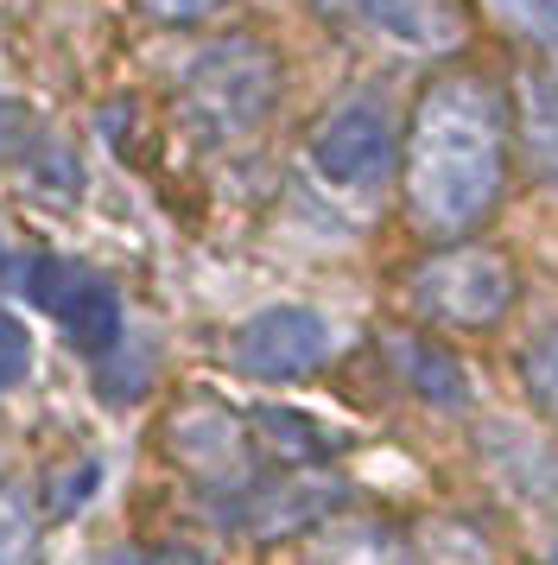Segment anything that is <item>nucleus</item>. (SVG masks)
<instances>
[{"instance_id":"f257e3e1","label":"nucleus","mask_w":558,"mask_h":565,"mask_svg":"<svg viewBox=\"0 0 558 565\" xmlns=\"http://www.w3.org/2000/svg\"><path fill=\"white\" fill-rule=\"evenodd\" d=\"M507 179V108L482 77H438L406 134V216L463 235L495 210Z\"/></svg>"},{"instance_id":"f03ea898","label":"nucleus","mask_w":558,"mask_h":565,"mask_svg":"<svg viewBox=\"0 0 558 565\" xmlns=\"http://www.w3.org/2000/svg\"><path fill=\"white\" fill-rule=\"evenodd\" d=\"M279 96V64L260 39H223L191 64V83H184V108L203 134H254L267 115H273Z\"/></svg>"},{"instance_id":"7ed1b4c3","label":"nucleus","mask_w":558,"mask_h":565,"mask_svg":"<svg viewBox=\"0 0 558 565\" xmlns=\"http://www.w3.org/2000/svg\"><path fill=\"white\" fill-rule=\"evenodd\" d=\"M412 306L451 324V331H489L514 306V267L495 248H444L412 267Z\"/></svg>"},{"instance_id":"20e7f679","label":"nucleus","mask_w":558,"mask_h":565,"mask_svg":"<svg viewBox=\"0 0 558 565\" xmlns=\"http://www.w3.org/2000/svg\"><path fill=\"white\" fill-rule=\"evenodd\" d=\"M330 356V324L311 306H267L235 331V369L254 382H299Z\"/></svg>"},{"instance_id":"39448f33","label":"nucleus","mask_w":558,"mask_h":565,"mask_svg":"<svg viewBox=\"0 0 558 565\" xmlns=\"http://www.w3.org/2000/svg\"><path fill=\"white\" fill-rule=\"evenodd\" d=\"M311 166L343 191H375L394 172V121L380 103H343L311 140Z\"/></svg>"},{"instance_id":"423d86ee","label":"nucleus","mask_w":558,"mask_h":565,"mask_svg":"<svg viewBox=\"0 0 558 565\" xmlns=\"http://www.w3.org/2000/svg\"><path fill=\"white\" fill-rule=\"evenodd\" d=\"M330 13L343 20V26L368 32L380 45H394V52H451L463 45V13H457V0H324Z\"/></svg>"},{"instance_id":"0eeeda50","label":"nucleus","mask_w":558,"mask_h":565,"mask_svg":"<svg viewBox=\"0 0 558 565\" xmlns=\"http://www.w3.org/2000/svg\"><path fill=\"white\" fill-rule=\"evenodd\" d=\"M387 356H394V369H400L406 382H412V394L419 401H431V407H470V369L451 356V350H438L431 337H387Z\"/></svg>"},{"instance_id":"6e6552de","label":"nucleus","mask_w":558,"mask_h":565,"mask_svg":"<svg viewBox=\"0 0 558 565\" xmlns=\"http://www.w3.org/2000/svg\"><path fill=\"white\" fill-rule=\"evenodd\" d=\"M336 502V483L324 477H299V483H273V489H254L248 509L235 514V527L248 534H286V527H304Z\"/></svg>"},{"instance_id":"1a4fd4ad","label":"nucleus","mask_w":558,"mask_h":565,"mask_svg":"<svg viewBox=\"0 0 558 565\" xmlns=\"http://www.w3.org/2000/svg\"><path fill=\"white\" fill-rule=\"evenodd\" d=\"M521 147L539 184H558V71H521Z\"/></svg>"},{"instance_id":"9d476101","label":"nucleus","mask_w":558,"mask_h":565,"mask_svg":"<svg viewBox=\"0 0 558 565\" xmlns=\"http://www.w3.org/2000/svg\"><path fill=\"white\" fill-rule=\"evenodd\" d=\"M172 445L184 463H197V470H223V463H235V451H242V433H235V419L216 407H191L172 419Z\"/></svg>"},{"instance_id":"9b49d317","label":"nucleus","mask_w":558,"mask_h":565,"mask_svg":"<svg viewBox=\"0 0 558 565\" xmlns=\"http://www.w3.org/2000/svg\"><path fill=\"white\" fill-rule=\"evenodd\" d=\"M64 331H71V343L83 350V356H108V350L121 343V299H115L101 280H89L83 299L64 311Z\"/></svg>"},{"instance_id":"f8f14e48","label":"nucleus","mask_w":558,"mask_h":565,"mask_svg":"<svg viewBox=\"0 0 558 565\" xmlns=\"http://www.w3.org/2000/svg\"><path fill=\"white\" fill-rule=\"evenodd\" d=\"M254 433H260V445L273 451V458H324L330 451V433L318 426V419H304V413H286V407H260L254 413Z\"/></svg>"},{"instance_id":"ddd939ff","label":"nucleus","mask_w":558,"mask_h":565,"mask_svg":"<svg viewBox=\"0 0 558 565\" xmlns=\"http://www.w3.org/2000/svg\"><path fill=\"white\" fill-rule=\"evenodd\" d=\"M96 280L89 267H76V260H64V255H39L32 267H25V292H32V306H45V311H64L83 299V286Z\"/></svg>"},{"instance_id":"4468645a","label":"nucleus","mask_w":558,"mask_h":565,"mask_svg":"<svg viewBox=\"0 0 558 565\" xmlns=\"http://www.w3.org/2000/svg\"><path fill=\"white\" fill-rule=\"evenodd\" d=\"M311 565H406V546L387 527H343L311 553Z\"/></svg>"},{"instance_id":"2eb2a0df","label":"nucleus","mask_w":558,"mask_h":565,"mask_svg":"<svg viewBox=\"0 0 558 565\" xmlns=\"http://www.w3.org/2000/svg\"><path fill=\"white\" fill-rule=\"evenodd\" d=\"M521 375H527V394L558 419V331H539L521 356Z\"/></svg>"},{"instance_id":"dca6fc26","label":"nucleus","mask_w":558,"mask_h":565,"mask_svg":"<svg viewBox=\"0 0 558 565\" xmlns=\"http://www.w3.org/2000/svg\"><path fill=\"white\" fill-rule=\"evenodd\" d=\"M495 7V20L514 26L521 39L533 45H558V0H489Z\"/></svg>"},{"instance_id":"f3484780","label":"nucleus","mask_w":558,"mask_h":565,"mask_svg":"<svg viewBox=\"0 0 558 565\" xmlns=\"http://www.w3.org/2000/svg\"><path fill=\"white\" fill-rule=\"evenodd\" d=\"M25 369H32V337H25L20 318L0 311V387H20Z\"/></svg>"},{"instance_id":"a211bd4d","label":"nucleus","mask_w":558,"mask_h":565,"mask_svg":"<svg viewBox=\"0 0 558 565\" xmlns=\"http://www.w3.org/2000/svg\"><path fill=\"white\" fill-rule=\"evenodd\" d=\"M89 489H96V463H71V470L51 483V509H57V514H76Z\"/></svg>"},{"instance_id":"6ab92c4d","label":"nucleus","mask_w":558,"mask_h":565,"mask_svg":"<svg viewBox=\"0 0 558 565\" xmlns=\"http://www.w3.org/2000/svg\"><path fill=\"white\" fill-rule=\"evenodd\" d=\"M121 565H210L197 546H147V553H121Z\"/></svg>"},{"instance_id":"aec40b11","label":"nucleus","mask_w":558,"mask_h":565,"mask_svg":"<svg viewBox=\"0 0 558 565\" xmlns=\"http://www.w3.org/2000/svg\"><path fill=\"white\" fill-rule=\"evenodd\" d=\"M147 13H159V20H203V13H216V7H228V0H140Z\"/></svg>"},{"instance_id":"412c9836","label":"nucleus","mask_w":558,"mask_h":565,"mask_svg":"<svg viewBox=\"0 0 558 565\" xmlns=\"http://www.w3.org/2000/svg\"><path fill=\"white\" fill-rule=\"evenodd\" d=\"M552 565H558V540H552Z\"/></svg>"}]
</instances>
